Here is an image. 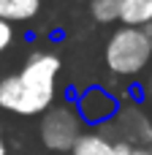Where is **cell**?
Segmentation results:
<instances>
[{
  "label": "cell",
  "mask_w": 152,
  "mask_h": 155,
  "mask_svg": "<svg viewBox=\"0 0 152 155\" xmlns=\"http://www.w3.org/2000/svg\"><path fill=\"white\" fill-rule=\"evenodd\" d=\"M103 63L117 79H139L147 74L152 65V25L114 27L103 46Z\"/></svg>",
  "instance_id": "cell-2"
},
{
  "label": "cell",
  "mask_w": 152,
  "mask_h": 155,
  "mask_svg": "<svg viewBox=\"0 0 152 155\" xmlns=\"http://www.w3.org/2000/svg\"><path fill=\"white\" fill-rule=\"evenodd\" d=\"M63 74V57L52 49H35L27 54L16 74L0 79V109L19 117H41L57 104V82Z\"/></svg>",
  "instance_id": "cell-1"
},
{
  "label": "cell",
  "mask_w": 152,
  "mask_h": 155,
  "mask_svg": "<svg viewBox=\"0 0 152 155\" xmlns=\"http://www.w3.org/2000/svg\"><path fill=\"white\" fill-rule=\"evenodd\" d=\"M133 155H152V147H144V150H136Z\"/></svg>",
  "instance_id": "cell-14"
},
{
  "label": "cell",
  "mask_w": 152,
  "mask_h": 155,
  "mask_svg": "<svg viewBox=\"0 0 152 155\" xmlns=\"http://www.w3.org/2000/svg\"><path fill=\"white\" fill-rule=\"evenodd\" d=\"M144 95L152 98V65H150V71H147V79H144Z\"/></svg>",
  "instance_id": "cell-12"
},
{
  "label": "cell",
  "mask_w": 152,
  "mask_h": 155,
  "mask_svg": "<svg viewBox=\"0 0 152 155\" xmlns=\"http://www.w3.org/2000/svg\"><path fill=\"white\" fill-rule=\"evenodd\" d=\"M84 131H87V125H84V120H82L73 101H57L38 120L41 144L49 153H57V155H71Z\"/></svg>",
  "instance_id": "cell-3"
},
{
  "label": "cell",
  "mask_w": 152,
  "mask_h": 155,
  "mask_svg": "<svg viewBox=\"0 0 152 155\" xmlns=\"http://www.w3.org/2000/svg\"><path fill=\"white\" fill-rule=\"evenodd\" d=\"M125 0H87V11L92 16V22L98 25H114L120 22Z\"/></svg>",
  "instance_id": "cell-9"
},
{
  "label": "cell",
  "mask_w": 152,
  "mask_h": 155,
  "mask_svg": "<svg viewBox=\"0 0 152 155\" xmlns=\"http://www.w3.org/2000/svg\"><path fill=\"white\" fill-rule=\"evenodd\" d=\"M73 104H76V109H79V114H82L87 128H101V125H109L114 120V114L120 112L122 101L112 90H106L101 84H92V87H84L76 95Z\"/></svg>",
  "instance_id": "cell-5"
},
{
  "label": "cell",
  "mask_w": 152,
  "mask_h": 155,
  "mask_svg": "<svg viewBox=\"0 0 152 155\" xmlns=\"http://www.w3.org/2000/svg\"><path fill=\"white\" fill-rule=\"evenodd\" d=\"M106 128L114 142L131 144L133 150L152 147V117L136 98H122L120 112L114 114V120Z\"/></svg>",
  "instance_id": "cell-4"
},
{
  "label": "cell",
  "mask_w": 152,
  "mask_h": 155,
  "mask_svg": "<svg viewBox=\"0 0 152 155\" xmlns=\"http://www.w3.org/2000/svg\"><path fill=\"white\" fill-rule=\"evenodd\" d=\"M120 25L128 27H147L152 25V0H125Z\"/></svg>",
  "instance_id": "cell-8"
},
{
  "label": "cell",
  "mask_w": 152,
  "mask_h": 155,
  "mask_svg": "<svg viewBox=\"0 0 152 155\" xmlns=\"http://www.w3.org/2000/svg\"><path fill=\"white\" fill-rule=\"evenodd\" d=\"M136 150L131 147V144H122V142H117V147H114V155H133Z\"/></svg>",
  "instance_id": "cell-11"
},
{
  "label": "cell",
  "mask_w": 152,
  "mask_h": 155,
  "mask_svg": "<svg viewBox=\"0 0 152 155\" xmlns=\"http://www.w3.org/2000/svg\"><path fill=\"white\" fill-rule=\"evenodd\" d=\"M82 3H87V0H82Z\"/></svg>",
  "instance_id": "cell-15"
},
{
  "label": "cell",
  "mask_w": 152,
  "mask_h": 155,
  "mask_svg": "<svg viewBox=\"0 0 152 155\" xmlns=\"http://www.w3.org/2000/svg\"><path fill=\"white\" fill-rule=\"evenodd\" d=\"M114 147L117 142L112 139L109 128L101 125V128H87L71 155H114Z\"/></svg>",
  "instance_id": "cell-6"
},
{
  "label": "cell",
  "mask_w": 152,
  "mask_h": 155,
  "mask_svg": "<svg viewBox=\"0 0 152 155\" xmlns=\"http://www.w3.org/2000/svg\"><path fill=\"white\" fill-rule=\"evenodd\" d=\"M0 155H8V147H5V142H3V125H0Z\"/></svg>",
  "instance_id": "cell-13"
},
{
  "label": "cell",
  "mask_w": 152,
  "mask_h": 155,
  "mask_svg": "<svg viewBox=\"0 0 152 155\" xmlns=\"http://www.w3.org/2000/svg\"><path fill=\"white\" fill-rule=\"evenodd\" d=\"M14 38H16V30H14V25L11 22H3L0 19V54L14 44Z\"/></svg>",
  "instance_id": "cell-10"
},
{
  "label": "cell",
  "mask_w": 152,
  "mask_h": 155,
  "mask_svg": "<svg viewBox=\"0 0 152 155\" xmlns=\"http://www.w3.org/2000/svg\"><path fill=\"white\" fill-rule=\"evenodd\" d=\"M44 8V0H0V19L19 25V22H33Z\"/></svg>",
  "instance_id": "cell-7"
}]
</instances>
